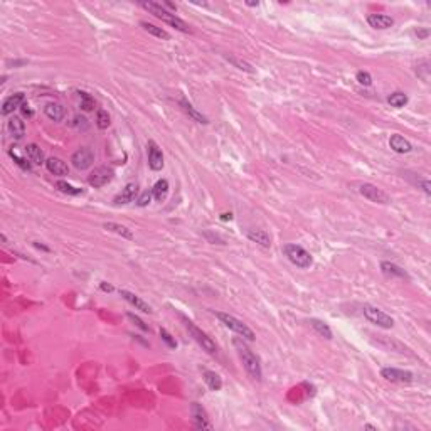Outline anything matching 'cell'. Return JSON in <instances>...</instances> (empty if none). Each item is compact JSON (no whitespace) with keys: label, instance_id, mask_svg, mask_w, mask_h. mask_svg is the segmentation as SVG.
<instances>
[{"label":"cell","instance_id":"cell-1","mask_svg":"<svg viewBox=\"0 0 431 431\" xmlns=\"http://www.w3.org/2000/svg\"><path fill=\"white\" fill-rule=\"evenodd\" d=\"M233 344H234V347H236L239 357H241L243 367H244V371L248 372V376H250L253 381L260 382L263 377V372H261V364H260L258 356L243 341H239V339H234Z\"/></svg>","mask_w":431,"mask_h":431},{"label":"cell","instance_id":"cell-2","mask_svg":"<svg viewBox=\"0 0 431 431\" xmlns=\"http://www.w3.org/2000/svg\"><path fill=\"white\" fill-rule=\"evenodd\" d=\"M140 6L145 9V11H148L150 14H153L157 19H160V21H164L165 24H169V26L175 27L177 31L180 32H189L190 29L187 26V22L182 21L180 17H177L174 12H169L167 9L162 6V4H157V2H142Z\"/></svg>","mask_w":431,"mask_h":431},{"label":"cell","instance_id":"cell-3","mask_svg":"<svg viewBox=\"0 0 431 431\" xmlns=\"http://www.w3.org/2000/svg\"><path fill=\"white\" fill-rule=\"evenodd\" d=\"M283 253H285V256L298 268H303L305 270V268H310L313 265L312 255H310L303 246H300V244H285Z\"/></svg>","mask_w":431,"mask_h":431},{"label":"cell","instance_id":"cell-4","mask_svg":"<svg viewBox=\"0 0 431 431\" xmlns=\"http://www.w3.org/2000/svg\"><path fill=\"white\" fill-rule=\"evenodd\" d=\"M214 315L219 320H221V324H224L228 329H231L233 332H236L238 335H241L243 339H248V341H255V339H256L255 332H253V330L248 327L246 324H243L241 320H238L236 317H233V315L223 313V312H214Z\"/></svg>","mask_w":431,"mask_h":431},{"label":"cell","instance_id":"cell-5","mask_svg":"<svg viewBox=\"0 0 431 431\" xmlns=\"http://www.w3.org/2000/svg\"><path fill=\"white\" fill-rule=\"evenodd\" d=\"M185 327H187L189 334L194 337V341L197 342L205 352H207V354H216V352H218V346H216V342L209 337L207 334L204 332V330H200L194 322H190V320H185Z\"/></svg>","mask_w":431,"mask_h":431},{"label":"cell","instance_id":"cell-6","mask_svg":"<svg viewBox=\"0 0 431 431\" xmlns=\"http://www.w3.org/2000/svg\"><path fill=\"white\" fill-rule=\"evenodd\" d=\"M362 313H364V317L369 320V322L377 325V327L392 329V325H394V320H392V317H389L386 312H382V310L376 308V306H372V305H364Z\"/></svg>","mask_w":431,"mask_h":431},{"label":"cell","instance_id":"cell-7","mask_svg":"<svg viewBox=\"0 0 431 431\" xmlns=\"http://www.w3.org/2000/svg\"><path fill=\"white\" fill-rule=\"evenodd\" d=\"M359 192H361L367 200H371V202H376V204H389L391 202L389 195L374 184H362L361 187H359Z\"/></svg>","mask_w":431,"mask_h":431},{"label":"cell","instance_id":"cell-8","mask_svg":"<svg viewBox=\"0 0 431 431\" xmlns=\"http://www.w3.org/2000/svg\"><path fill=\"white\" fill-rule=\"evenodd\" d=\"M112 179H113V169H110V167H98V169H94L89 174L88 182L91 187L99 189L104 187L108 182H112Z\"/></svg>","mask_w":431,"mask_h":431},{"label":"cell","instance_id":"cell-9","mask_svg":"<svg viewBox=\"0 0 431 431\" xmlns=\"http://www.w3.org/2000/svg\"><path fill=\"white\" fill-rule=\"evenodd\" d=\"M71 162H73V165H74L78 170H86V169H89V167L93 165V162H94V153L91 152L88 147H83V148H79V150H76V152L73 153V157H71Z\"/></svg>","mask_w":431,"mask_h":431},{"label":"cell","instance_id":"cell-10","mask_svg":"<svg viewBox=\"0 0 431 431\" xmlns=\"http://www.w3.org/2000/svg\"><path fill=\"white\" fill-rule=\"evenodd\" d=\"M381 376L389 382H411L413 381V372L403 371L396 367H384L381 371Z\"/></svg>","mask_w":431,"mask_h":431},{"label":"cell","instance_id":"cell-11","mask_svg":"<svg viewBox=\"0 0 431 431\" xmlns=\"http://www.w3.org/2000/svg\"><path fill=\"white\" fill-rule=\"evenodd\" d=\"M147 150H148V167L155 172L162 170V167H164V155H162L159 145L153 140H150L147 143Z\"/></svg>","mask_w":431,"mask_h":431},{"label":"cell","instance_id":"cell-12","mask_svg":"<svg viewBox=\"0 0 431 431\" xmlns=\"http://www.w3.org/2000/svg\"><path fill=\"white\" fill-rule=\"evenodd\" d=\"M190 411H192V419H194L195 428L197 429H212V424H210V421L207 418V413H205V409L199 403H194Z\"/></svg>","mask_w":431,"mask_h":431},{"label":"cell","instance_id":"cell-13","mask_svg":"<svg viewBox=\"0 0 431 431\" xmlns=\"http://www.w3.org/2000/svg\"><path fill=\"white\" fill-rule=\"evenodd\" d=\"M367 24L372 29H379V31H386L394 26V19L386 14H369L367 16Z\"/></svg>","mask_w":431,"mask_h":431},{"label":"cell","instance_id":"cell-14","mask_svg":"<svg viewBox=\"0 0 431 431\" xmlns=\"http://www.w3.org/2000/svg\"><path fill=\"white\" fill-rule=\"evenodd\" d=\"M137 195H138V185L137 184H127L125 187L122 189V192L113 199V202L115 204H128V202H132V200H135Z\"/></svg>","mask_w":431,"mask_h":431},{"label":"cell","instance_id":"cell-15","mask_svg":"<svg viewBox=\"0 0 431 431\" xmlns=\"http://www.w3.org/2000/svg\"><path fill=\"white\" fill-rule=\"evenodd\" d=\"M120 295H122L123 298H125L130 305L135 306L137 310H140V312H143V313H152L150 305L145 303V301H143L140 296H137L135 293H132V291H127V290H120Z\"/></svg>","mask_w":431,"mask_h":431},{"label":"cell","instance_id":"cell-16","mask_svg":"<svg viewBox=\"0 0 431 431\" xmlns=\"http://www.w3.org/2000/svg\"><path fill=\"white\" fill-rule=\"evenodd\" d=\"M389 147H391L394 152H397V153H409L411 150H413V145L409 143V140H406V138H404L403 135H399V133H394V135H391V138H389Z\"/></svg>","mask_w":431,"mask_h":431},{"label":"cell","instance_id":"cell-17","mask_svg":"<svg viewBox=\"0 0 431 431\" xmlns=\"http://www.w3.org/2000/svg\"><path fill=\"white\" fill-rule=\"evenodd\" d=\"M46 169L54 175H68L69 174V167L64 160L57 159V157H51V159L46 160Z\"/></svg>","mask_w":431,"mask_h":431},{"label":"cell","instance_id":"cell-18","mask_svg":"<svg viewBox=\"0 0 431 431\" xmlns=\"http://www.w3.org/2000/svg\"><path fill=\"white\" fill-rule=\"evenodd\" d=\"M246 236H248V239H251L253 243L260 244V246H263V248H270L271 246L270 234H268L266 231H263V229H248Z\"/></svg>","mask_w":431,"mask_h":431},{"label":"cell","instance_id":"cell-19","mask_svg":"<svg viewBox=\"0 0 431 431\" xmlns=\"http://www.w3.org/2000/svg\"><path fill=\"white\" fill-rule=\"evenodd\" d=\"M26 157H27V160L31 162V164H34V165L46 164L44 152H42L41 147L36 145V143H29V145L26 147Z\"/></svg>","mask_w":431,"mask_h":431},{"label":"cell","instance_id":"cell-20","mask_svg":"<svg viewBox=\"0 0 431 431\" xmlns=\"http://www.w3.org/2000/svg\"><path fill=\"white\" fill-rule=\"evenodd\" d=\"M381 270H382V273H384L386 276H389V278H408V273H406L401 266L394 265V263L382 261L381 263Z\"/></svg>","mask_w":431,"mask_h":431},{"label":"cell","instance_id":"cell-21","mask_svg":"<svg viewBox=\"0 0 431 431\" xmlns=\"http://www.w3.org/2000/svg\"><path fill=\"white\" fill-rule=\"evenodd\" d=\"M24 104V94L22 93H16L12 96H9L6 101L2 103V115H11L14 113V110L21 108Z\"/></svg>","mask_w":431,"mask_h":431},{"label":"cell","instance_id":"cell-22","mask_svg":"<svg viewBox=\"0 0 431 431\" xmlns=\"http://www.w3.org/2000/svg\"><path fill=\"white\" fill-rule=\"evenodd\" d=\"M7 130L14 138H16V140H21V138L24 137V133H26V123H24L19 117H12L7 123Z\"/></svg>","mask_w":431,"mask_h":431},{"label":"cell","instance_id":"cell-23","mask_svg":"<svg viewBox=\"0 0 431 431\" xmlns=\"http://www.w3.org/2000/svg\"><path fill=\"white\" fill-rule=\"evenodd\" d=\"M44 113L54 122H61L66 115V108L59 103H47L44 106Z\"/></svg>","mask_w":431,"mask_h":431},{"label":"cell","instance_id":"cell-24","mask_svg":"<svg viewBox=\"0 0 431 431\" xmlns=\"http://www.w3.org/2000/svg\"><path fill=\"white\" fill-rule=\"evenodd\" d=\"M167 194H169V182L165 179H160L159 182H155V185L152 187V195L155 197L157 202H164Z\"/></svg>","mask_w":431,"mask_h":431},{"label":"cell","instance_id":"cell-25","mask_svg":"<svg viewBox=\"0 0 431 431\" xmlns=\"http://www.w3.org/2000/svg\"><path fill=\"white\" fill-rule=\"evenodd\" d=\"M140 26L145 29V31L148 32V34H152V36H155V37H159V39H170V34L167 31H164V29L162 27H157L155 24H150V22H147V21H142L140 22Z\"/></svg>","mask_w":431,"mask_h":431},{"label":"cell","instance_id":"cell-26","mask_svg":"<svg viewBox=\"0 0 431 431\" xmlns=\"http://www.w3.org/2000/svg\"><path fill=\"white\" fill-rule=\"evenodd\" d=\"M308 324L312 325V329L320 335V337H324V339H332V330H330L329 325L325 324V322H322V320L312 318Z\"/></svg>","mask_w":431,"mask_h":431},{"label":"cell","instance_id":"cell-27","mask_svg":"<svg viewBox=\"0 0 431 431\" xmlns=\"http://www.w3.org/2000/svg\"><path fill=\"white\" fill-rule=\"evenodd\" d=\"M180 106L184 108V112L187 113L190 118H194L195 122H199V123H209L207 117H204L202 113H199L197 110H195V108H194V106H192V104H190V103H187V101H185V99H182V101H180Z\"/></svg>","mask_w":431,"mask_h":431},{"label":"cell","instance_id":"cell-28","mask_svg":"<svg viewBox=\"0 0 431 431\" xmlns=\"http://www.w3.org/2000/svg\"><path fill=\"white\" fill-rule=\"evenodd\" d=\"M204 381H205V384L209 386L210 391H219L223 387V379L212 371H205L204 372Z\"/></svg>","mask_w":431,"mask_h":431},{"label":"cell","instance_id":"cell-29","mask_svg":"<svg viewBox=\"0 0 431 431\" xmlns=\"http://www.w3.org/2000/svg\"><path fill=\"white\" fill-rule=\"evenodd\" d=\"M104 229H108V231L117 233V234H120V236L125 238V239H133V234H132L130 229H128L127 226H122V224H117V223H106V224H104Z\"/></svg>","mask_w":431,"mask_h":431},{"label":"cell","instance_id":"cell-30","mask_svg":"<svg viewBox=\"0 0 431 431\" xmlns=\"http://www.w3.org/2000/svg\"><path fill=\"white\" fill-rule=\"evenodd\" d=\"M387 103L391 104L392 108H403L406 103H408V96L404 93H392L389 98H387Z\"/></svg>","mask_w":431,"mask_h":431},{"label":"cell","instance_id":"cell-31","mask_svg":"<svg viewBox=\"0 0 431 431\" xmlns=\"http://www.w3.org/2000/svg\"><path fill=\"white\" fill-rule=\"evenodd\" d=\"M56 187L59 189L63 194H68V195H79V194H83V189L73 187V185L68 184V182H64V180H59V182H57Z\"/></svg>","mask_w":431,"mask_h":431},{"label":"cell","instance_id":"cell-32","mask_svg":"<svg viewBox=\"0 0 431 431\" xmlns=\"http://www.w3.org/2000/svg\"><path fill=\"white\" fill-rule=\"evenodd\" d=\"M226 59H228L233 66H236L238 69L246 71V73H255L253 66H251L250 63H246V61H241V59H238V57H234V56H226Z\"/></svg>","mask_w":431,"mask_h":431},{"label":"cell","instance_id":"cell-33","mask_svg":"<svg viewBox=\"0 0 431 431\" xmlns=\"http://www.w3.org/2000/svg\"><path fill=\"white\" fill-rule=\"evenodd\" d=\"M96 125L98 128H101V130L110 127V115L106 110H98L96 112Z\"/></svg>","mask_w":431,"mask_h":431},{"label":"cell","instance_id":"cell-34","mask_svg":"<svg viewBox=\"0 0 431 431\" xmlns=\"http://www.w3.org/2000/svg\"><path fill=\"white\" fill-rule=\"evenodd\" d=\"M9 155L12 157V159H14V162H16V164H17L19 167H21L22 170H26V172H31V164H29V162H27L26 159H22V157H19L17 153L12 150V148H11V150H9Z\"/></svg>","mask_w":431,"mask_h":431},{"label":"cell","instance_id":"cell-35","mask_svg":"<svg viewBox=\"0 0 431 431\" xmlns=\"http://www.w3.org/2000/svg\"><path fill=\"white\" fill-rule=\"evenodd\" d=\"M79 98H81V108L84 112H91L94 108V99L89 96L88 93H79Z\"/></svg>","mask_w":431,"mask_h":431},{"label":"cell","instance_id":"cell-36","mask_svg":"<svg viewBox=\"0 0 431 431\" xmlns=\"http://www.w3.org/2000/svg\"><path fill=\"white\" fill-rule=\"evenodd\" d=\"M356 79H357V83L362 84V86H371L372 84L371 74L366 73V71H359V73L356 74Z\"/></svg>","mask_w":431,"mask_h":431},{"label":"cell","instance_id":"cell-37","mask_svg":"<svg viewBox=\"0 0 431 431\" xmlns=\"http://www.w3.org/2000/svg\"><path fill=\"white\" fill-rule=\"evenodd\" d=\"M88 120H86L83 115H76L74 117V120H73V127L74 128H78V130H86V128H88Z\"/></svg>","mask_w":431,"mask_h":431},{"label":"cell","instance_id":"cell-38","mask_svg":"<svg viewBox=\"0 0 431 431\" xmlns=\"http://www.w3.org/2000/svg\"><path fill=\"white\" fill-rule=\"evenodd\" d=\"M160 337H162V341H164L167 346H169L170 349H175L177 347V342H175V339L172 337V335L167 332L165 329H160Z\"/></svg>","mask_w":431,"mask_h":431},{"label":"cell","instance_id":"cell-39","mask_svg":"<svg viewBox=\"0 0 431 431\" xmlns=\"http://www.w3.org/2000/svg\"><path fill=\"white\" fill-rule=\"evenodd\" d=\"M150 199H152V192H148V190H145V192H143V194L140 195V197H138L137 204L140 205V207H145V205L150 204Z\"/></svg>","mask_w":431,"mask_h":431},{"label":"cell","instance_id":"cell-40","mask_svg":"<svg viewBox=\"0 0 431 431\" xmlns=\"http://www.w3.org/2000/svg\"><path fill=\"white\" fill-rule=\"evenodd\" d=\"M127 317H128V318H130V320H132V322H133V324H135V325H137V327H140L142 330H148V325H145V324H143V322H142V320H140V318H138V317H135V315H133V313H128V315H127Z\"/></svg>","mask_w":431,"mask_h":431},{"label":"cell","instance_id":"cell-41","mask_svg":"<svg viewBox=\"0 0 431 431\" xmlns=\"http://www.w3.org/2000/svg\"><path fill=\"white\" fill-rule=\"evenodd\" d=\"M21 110H22V113H24V115H26V117H32V110H31V108H29V106H27V104H26V103H24V104H22V106H21Z\"/></svg>","mask_w":431,"mask_h":431},{"label":"cell","instance_id":"cell-42","mask_svg":"<svg viewBox=\"0 0 431 431\" xmlns=\"http://www.w3.org/2000/svg\"><path fill=\"white\" fill-rule=\"evenodd\" d=\"M421 184H423L424 192H426V194H431V185H429V182H428V180H423Z\"/></svg>","mask_w":431,"mask_h":431},{"label":"cell","instance_id":"cell-43","mask_svg":"<svg viewBox=\"0 0 431 431\" xmlns=\"http://www.w3.org/2000/svg\"><path fill=\"white\" fill-rule=\"evenodd\" d=\"M101 288L104 291H113V286H110V285H101Z\"/></svg>","mask_w":431,"mask_h":431}]
</instances>
